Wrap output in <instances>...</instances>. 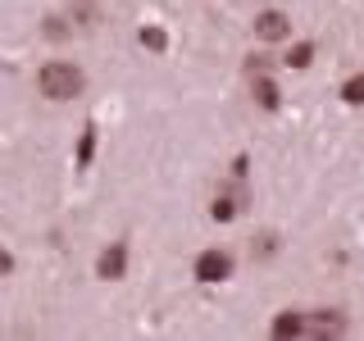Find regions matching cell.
<instances>
[{"instance_id":"3957f363","label":"cell","mask_w":364,"mask_h":341,"mask_svg":"<svg viewBox=\"0 0 364 341\" xmlns=\"http://www.w3.org/2000/svg\"><path fill=\"white\" fill-rule=\"evenodd\" d=\"M123 269H128V246H123V242H114L109 250H100V259H96V273H100L105 282L123 278Z\"/></svg>"},{"instance_id":"6da1fadb","label":"cell","mask_w":364,"mask_h":341,"mask_svg":"<svg viewBox=\"0 0 364 341\" xmlns=\"http://www.w3.org/2000/svg\"><path fill=\"white\" fill-rule=\"evenodd\" d=\"M37 87H41L46 100H73L77 91H82V68L55 60V64H46L41 73H37Z\"/></svg>"},{"instance_id":"8992f818","label":"cell","mask_w":364,"mask_h":341,"mask_svg":"<svg viewBox=\"0 0 364 341\" xmlns=\"http://www.w3.org/2000/svg\"><path fill=\"white\" fill-rule=\"evenodd\" d=\"M255 100H259V105H264V109H278V100H282V91H278V87H273V82H269V77H264V73H259V77H255Z\"/></svg>"},{"instance_id":"277c9868","label":"cell","mask_w":364,"mask_h":341,"mask_svg":"<svg viewBox=\"0 0 364 341\" xmlns=\"http://www.w3.org/2000/svg\"><path fill=\"white\" fill-rule=\"evenodd\" d=\"M255 32H259V37H264V41H282V37H287V14H278V9H264V14H259L255 18Z\"/></svg>"},{"instance_id":"4fadbf2b","label":"cell","mask_w":364,"mask_h":341,"mask_svg":"<svg viewBox=\"0 0 364 341\" xmlns=\"http://www.w3.org/2000/svg\"><path fill=\"white\" fill-rule=\"evenodd\" d=\"M273 250H278V242L264 232V237H259V246H255V255H273Z\"/></svg>"},{"instance_id":"7a4b0ae2","label":"cell","mask_w":364,"mask_h":341,"mask_svg":"<svg viewBox=\"0 0 364 341\" xmlns=\"http://www.w3.org/2000/svg\"><path fill=\"white\" fill-rule=\"evenodd\" d=\"M228 273H232V255H223V250H200L196 255V278L200 282H223Z\"/></svg>"},{"instance_id":"7c38bea8","label":"cell","mask_w":364,"mask_h":341,"mask_svg":"<svg viewBox=\"0 0 364 341\" xmlns=\"http://www.w3.org/2000/svg\"><path fill=\"white\" fill-rule=\"evenodd\" d=\"M314 323H318V332H341V328H346V323H341V314H318Z\"/></svg>"},{"instance_id":"30bf717a","label":"cell","mask_w":364,"mask_h":341,"mask_svg":"<svg viewBox=\"0 0 364 341\" xmlns=\"http://www.w3.org/2000/svg\"><path fill=\"white\" fill-rule=\"evenodd\" d=\"M141 45H146V50H164V45H168V37H164V32H159V28H141Z\"/></svg>"},{"instance_id":"52a82bcc","label":"cell","mask_w":364,"mask_h":341,"mask_svg":"<svg viewBox=\"0 0 364 341\" xmlns=\"http://www.w3.org/2000/svg\"><path fill=\"white\" fill-rule=\"evenodd\" d=\"M282 64H287V68H310V64H314V45H310V41H296Z\"/></svg>"},{"instance_id":"5bb4252c","label":"cell","mask_w":364,"mask_h":341,"mask_svg":"<svg viewBox=\"0 0 364 341\" xmlns=\"http://www.w3.org/2000/svg\"><path fill=\"white\" fill-rule=\"evenodd\" d=\"M91 146H96V136L87 132V136H82V151H77V164H87V159H91Z\"/></svg>"},{"instance_id":"5b68a950","label":"cell","mask_w":364,"mask_h":341,"mask_svg":"<svg viewBox=\"0 0 364 341\" xmlns=\"http://www.w3.org/2000/svg\"><path fill=\"white\" fill-rule=\"evenodd\" d=\"M305 332V318L301 314H278V323H273V337H301Z\"/></svg>"},{"instance_id":"9c48e42d","label":"cell","mask_w":364,"mask_h":341,"mask_svg":"<svg viewBox=\"0 0 364 341\" xmlns=\"http://www.w3.org/2000/svg\"><path fill=\"white\" fill-rule=\"evenodd\" d=\"M341 100H346V105H364V73L346 77V87H341Z\"/></svg>"},{"instance_id":"8fae6325","label":"cell","mask_w":364,"mask_h":341,"mask_svg":"<svg viewBox=\"0 0 364 341\" xmlns=\"http://www.w3.org/2000/svg\"><path fill=\"white\" fill-rule=\"evenodd\" d=\"M73 18H82V28H91L96 23V5L91 0H73Z\"/></svg>"},{"instance_id":"ba28073f","label":"cell","mask_w":364,"mask_h":341,"mask_svg":"<svg viewBox=\"0 0 364 341\" xmlns=\"http://www.w3.org/2000/svg\"><path fill=\"white\" fill-rule=\"evenodd\" d=\"M237 210H242V196H219V200L210 205V214H214V219H219V223L237 219Z\"/></svg>"}]
</instances>
